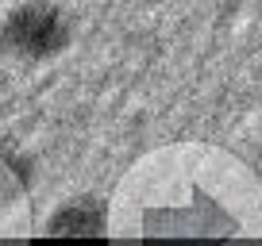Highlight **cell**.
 Returning a JSON list of instances; mask_svg holds the SVG:
<instances>
[{
	"label": "cell",
	"mask_w": 262,
	"mask_h": 246,
	"mask_svg": "<svg viewBox=\"0 0 262 246\" xmlns=\"http://www.w3.org/2000/svg\"><path fill=\"white\" fill-rule=\"evenodd\" d=\"M116 235H262V192L212 146H170L127 173L108 212Z\"/></svg>",
	"instance_id": "cell-1"
},
{
	"label": "cell",
	"mask_w": 262,
	"mask_h": 246,
	"mask_svg": "<svg viewBox=\"0 0 262 246\" xmlns=\"http://www.w3.org/2000/svg\"><path fill=\"white\" fill-rule=\"evenodd\" d=\"M70 16L54 0H24L0 23V50L19 62H50L70 46Z\"/></svg>",
	"instance_id": "cell-2"
},
{
	"label": "cell",
	"mask_w": 262,
	"mask_h": 246,
	"mask_svg": "<svg viewBox=\"0 0 262 246\" xmlns=\"http://www.w3.org/2000/svg\"><path fill=\"white\" fill-rule=\"evenodd\" d=\"M47 231H50V235H74V238H81V235H108L112 227H108V208L100 204V200L77 196V200L62 204L54 215H50Z\"/></svg>",
	"instance_id": "cell-3"
}]
</instances>
